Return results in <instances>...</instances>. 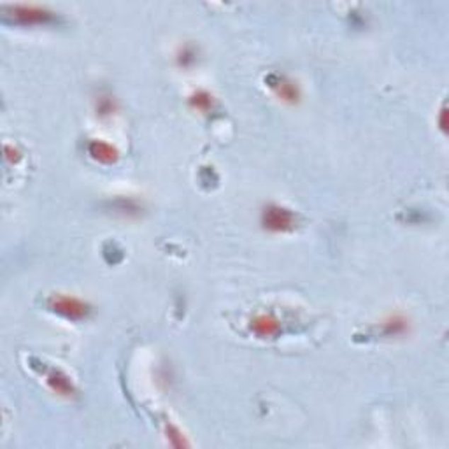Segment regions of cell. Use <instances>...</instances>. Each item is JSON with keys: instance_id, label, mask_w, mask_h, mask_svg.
Wrapping results in <instances>:
<instances>
[{"instance_id": "cell-8", "label": "cell", "mask_w": 449, "mask_h": 449, "mask_svg": "<svg viewBox=\"0 0 449 449\" xmlns=\"http://www.w3.org/2000/svg\"><path fill=\"white\" fill-rule=\"evenodd\" d=\"M88 154H90L95 161L104 165L116 164L118 158H120L118 149L114 148L113 144H109V142L102 141V139H93V141H90V144H88Z\"/></svg>"}, {"instance_id": "cell-5", "label": "cell", "mask_w": 449, "mask_h": 449, "mask_svg": "<svg viewBox=\"0 0 449 449\" xmlns=\"http://www.w3.org/2000/svg\"><path fill=\"white\" fill-rule=\"evenodd\" d=\"M249 330L258 339H274L281 334V322L272 312H258L249 319Z\"/></svg>"}, {"instance_id": "cell-13", "label": "cell", "mask_w": 449, "mask_h": 449, "mask_svg": "<svg viewBox=\"0 0 449 449\" xmlns=\"http://www.w3.org/2000/svg\"><path fill=\"white\" fill-rule=\"evenodd\" d=\"M167 439L174 448H186L188 446V441H186L185 433H183L181 430H179L178 426H174V425L167 426Z\"/></svg>"}, {"instance_id": "cell-6", "label": "cell", "mask_w": 449, "mask_h": 449, "mask_svg": "<svg viewBox=\"0 0 449 449\" xmlns=\"http://www.w3.org/2000/svg\"><path fill=\"white\" fill-rule=\"evenodd\" d=\"M379 330H381V336H385L386 339L406 337L411 334L412 323L402 312H393L379 323Z\"/></svg>"}, {"instance_id": "cell-7", "label": "cell", "mask_w": 449, "mask_h": 449, "mask_svg": "<svg viewBox=\"0 0 449 449\" xmlns=\"http://www.w3.org/2000/svg\"><path fill=\"white\" fill-rule=\"evenodd\" d=\"M46 385L55 395L62 397V399L71 400L77 395V390L74 382H72V379L58 369H51L50 373L46 374Z\"/></svg>"}, {"instance_id": "cell-4", "label": "cell", "mask_w": 449, "mask_h": 449, "mask_svg": "<svg viewBox=\"0 0 449 449\" xmlns=\"http://www.w3.org/2000/svg\"><path fill=\"white\" fill-rule=\"evenodd\" d=\"M267 86L271 88L272 93L278 101L286 106H297L302 101V90L295 79L283 74H268L265 79Z\"/></svg>"}, {"instance_id": "cell-9", "label": "cell", "mask_w": 449, "mask_h": 449, "mask_svg": "<svg viewBox=\"0 0 449 449\" xmlns=\"http://www.w3.org/2000/svg\"><path fill=\"white\" fill-rule=\"evenodd\" d=\"M188 104L193 111L209 114L215 111L216 108V98L212 97V93H209L208 90H197L188 97Z\"/></svg>"}, {"instance_id": "cell-11", "label": "cell", "mask_w": 449, "mask_h": 449, "mask_svg": "<svg viewBox=\"0 0 449 449\" xmlns=\"http://www.w3.org/2000/svg\"><path fill=\"white\" fill-rule=\"evenodd\" d=\"M176 64L181 69H190L197 64V50L191 44H183L176 53Z\"/></svg>"}, {"instance_id": "cell-2", "label": "cell", "mask_w": 449, "mask_h": 449, "mask_svg": "<svg viewBox=\"0 0 449 449\" xmlns=\"http://www.w3.org/2000/svg\"><path fill=\"white\" fill-rule=\"evenodd\" d=\"M260 224L263 230L271 232V234H288V232L295 230L299 218L292 209L285 208V205L267 204L260 212Z\"/></svg>"}, {"instance_id": "cell-1", "label": "cell", "mask_w": 449, "mask_h": 449, "mask_svg": "<svg viewBox=\"0 0 449 449\" xmlns=\"http://www.w3.org/2000/svg\"><path fill=\"white\" fill-rule=\"evenodd\" d=\"M4 18L21 27H38V25H51L58 20V14L50 7L39 4H9L2 6Z\"/></svg>"}, {"instance_id": "cell-10", "label": "cell", "mask_w": 449, "mask_h": 449, "mask_svg": "<svg viewBox=\"0 0 449 449\" xmlns=\"http://www.w3.org/2000/svg\"><path fill=\"white\" fill-rule=\"evenodd\" d=\"M111 209L116 215H123V216H139L142 211V205L139 204L135 198H116V200L111 202Z\"/></svg>"}, {"instance_id": "cell-14", "label": "cell", "mask_w": 449, "mask_h": 449, "mask_svg": "<svg viewBox=\"0 0 449 449\" xmlns=\"http://www.w3.org/2000/svg\"><path fill=\"white\" fill-rule=\"evenodd\" d=\"M441 128H443L444 132L448 130V123H446V109L443 108V111H441Z\"/></svg>"}, {"instance_id": "cell-12", "label": "cell", "mask_w": 449, "mask_h": 449, "mask_svg": "<svg viewBox=\"0 0 449 449\" xmlns=\"http://www.w3.org/2000/svg\"><path fill=\"white\" fill-rule=\"evenodd\" d=\"M95 109L101 118H109L116 113V102L111 95H98L95 101Z\"/></svg>"}, {"instance_id": "cell-3", "label": "cell", "mask_w": 449, "mask_h": 449, "mask_svg": "<svg viewBox=\"0 0 449 449\" xmlns=\"http://www.w3.org/2000/svg\"><path fill=\"white\" fill-rule=\"evenodd\" d=\"M47 307H50V311L57 312L58 316L69 319V322H83V319L90 318L91 311H93L86 300L76 295H67V293L51 295L47 300Z\"/></svg>"}]
</instances>
